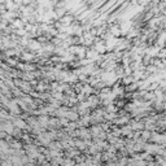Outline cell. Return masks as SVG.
Wrapping results in <instances>:
<instances>
[{
	"instance_id": "1",
	"label": "cell",
	"mask_w": 166,
	"mask_h": 166,
	"mask_svg": "<svg viewBox=\"0 0 166 166\" xmlns=\"http://www.w3.org/2000/svg\"><path fill=\"white\" fill-rule=\"evenodd\" d=\"M70 21H72V17H64V18L61 20V23H64V25H69Z\"/></svg>"
},
{
	"instance_id": "2",
	"label": "cell",
	"mask_w": 166,
	"mask_h": 166,
	"mask_svg": "<svg viewBox=\"0 0 166 166\" xmlns=\"http://www.w3.org/2000/svg\"><path fill=\"white\" fill-rule=\"evenodd\" d=\"M16 123L18 127H25V122H22V121H16Z\"/></svg>"
},
{
	"instance_id": "3",
	"label": "cell",
	"mask_w": 166,
	"mask_h": 166,
	"mask_svg": "<svg viewBox=\"0 0 166 166\" xmlns=\"http://www.w3.org/2000/svg\"><path fill=\"white\" fill-rule=\"evenodd\" d=\"M14 1H16V3H21L22 0H14Z\"/></svg>"
}]
</instances>
